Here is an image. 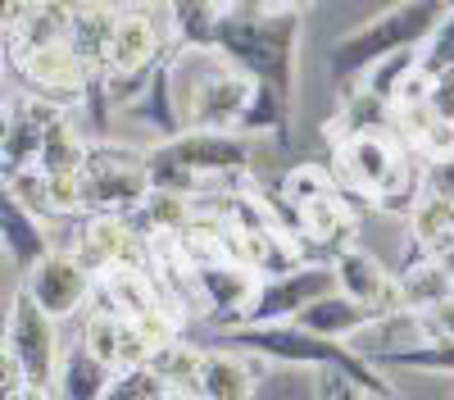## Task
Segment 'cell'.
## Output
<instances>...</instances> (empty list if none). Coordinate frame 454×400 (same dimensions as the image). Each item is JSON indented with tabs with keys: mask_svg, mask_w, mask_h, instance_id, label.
<instances>
[{
	"mask_svg": "<svg viewBox=\"0 0 454 400\" xmlns=\"http://www.w3.org/2000/svg\"><path fill=\"white\" fill-rule=\"evenodd\" d=\"M300 36H305V14L300 10H273L254 0V5H227L218 27V51L232 59L241 73L259 87H273L295 105L300 82Z\"/></svg>",
	"mask_w": 454,
	"mask_h": 400,
	"instance_id": "1",
	"label": "cell"
},
{
	"mask_svg": "<svg viewBox=\"0 0 454 400\" xmlns=\"http://www.w3.org/2000/svg\"><path fill=\"white\" fill-rule=\"evenodd\" d=\"M454 10V0H395L372 19L355 23L327 46V73L336 87H355L372 64H382L395 51H423L436 23Z\"/></svg>",
	"mask_w": 454,
	"mask_h": 400,
	"instance_id": "2",
	"label": "cell"
},
{
	"mask_svg": "<svg viewBox=\"0 0 454 400\" xmlns=\"http://www.w3.org/2000/svg\"><path fill=\"white\" fill-rule=\"evenodd\" d=\"M150 155V177L155 187L196 196L200 182H241L254 164V137L237 128H182L155 145Z\"/></svg>",
	"mask_w": 454,
	"mask_h": 400,
	"instance_id": "3",
	"label": "cell"
},
{
	"mask_svg": "<svg viewBox=\"0 0 454 400\" xmlns=\"http://www.w3.org/2000/svg\"><path fill=\"white\" fill-rule=\"evenodd\" d=\"M182 128H237L254 96V78L241 73L218 46L173 51L168 59Z\"/></svg>",
	"mask_w": 454,
	"mask_h": 400,
	"instance_id": "4",
	"label": "cell"
},
{
	"mask_svg": "<svg viewBox=\"0 0 454 400\" xmlns=\"http://www.w3.org/2000/svg\"><path fill=\"white\" fill-rule=\"evenodd\" d=\"M10 73L19 78L23 91L42 96L59 109H78L82 100H91V91L100 87L96 68L78 55V46L68 36L55 42H32V46H14L10 51Z\"/></svg>",
	"mask_w": 454,
	"mask_h": 400,
	"instance_id": "5",
	"label": "cell"
},
{
	"mask_svg": "<svg viewBox=\"0 0 454 400\" xmlns=\"http://www.w3.org/2000/svg\"><path fill=\"white\" fill-rule=\"evenodd\" d=\"M78 177H82L87 214H137L145 196L155 192L150 155L137 151V145H119V141H96Z\"/></svg>",
	"mask_w": 454,
	"mask_h": 400,
	"instance_id": "6",
	"label": "cell"
},
{
	"mask_svg": "<svg viewBox=\"0 0 454 400\" xmlns=\"http://www.w3.org/2000/svg\"><path fill=\"white\" fill-rule=\"evenodd\" d=\"M59 318L51 310H42L32 296H27V286L14 282L10 291V310H5V350H14L23 359V369L32 378V396L36 400H46L55 396V378H59Z\"/></svg>",
	"mask_w": 454,
	"mask_h": 400,
	"instance_id": "7",
	"label": "cell"
},
{
	"mask_svg": "<svg viewBox=\"0 0 454 400\" xmlns=\"http://www.w3.org/2000/svg\"><path fill=\"white\" fill-rule=\"evenodd\" d=\"M327 291H336V264L327 255L323 260H300L278 273H259V286L237 323H291L300 310L327 296Z\"/></svg>",
	"mask_w": 454,
	"mask_h": 400,
	"instance_id": "8",
	"label": "cell"
},
{
	"mask_svg": "<svg viewBox=\"0 0 454 400\" xmlns=\"http://www.w3.org/2000/svg\"><path fill=\"white\" fill-rule=\"evenodd\" d=\"M332 145H336V182L359 192L368 205L382 196L400 177V169L413 160L391 132H355V137H340Z\"/></svg>",
	"mask_w": 454,
	"mask_h": 400,
	"instance_id": "9",
	"label": "cell"
},
{
	"mask_svg": "<svg viewBox=\"0 0 454 400\" xmlns=\"http://www.w3.org/2000/svg\"><path fill=\"white\" fill-rule=\"evenodd\" d=\"M19 282L27 286V296L51 310L55 318H73V314H82L96 296V273L78 260V250H64L55 246L46 260H36L27 273H19Z\"/></svg>",
	"mask_w": 454,
	"mask_h": 400,
	"instance_id": "10",
	"label": "cell"
},
{
	"mask_svg": "<svg viewBox=\"0 0 454 400\" xmlns=\"http://www.w3.org/2000/svg\"><path fill=\"white\" fill-rule=\"evenodd\" d=\"M59 114H68V109H59V105H51L42 96H32L23 87H14L5 96V128H0V177L42 164L46 132H51V123Z\"/></svg>",
	"mask_w": 454,
	"mask_h": 400,
	"instance_id": "11",
	"label": "cell"
},
{
	"mask_svg": "<svg viewBox=\"0 0 454 400\" xmlns=\"http://www.w3.org/2000/svg\"><path fill=\"white\" fill-rule=\"evenodd\" d=\"M192 286L196 296L205 305V318L214 327H232L246 310V301L254 296L259 286V269H250L246 260H237V255H200V260H192Z\"/></svg>",
	"mask_w": 454,
	"mask_h": 400,
	"instance_id": "12",
	"label": "cell"
},
{
	"mask_svg": "<svg viewBox=\"0 0 454 400\" xmlns=\"http://www.w3.org/2000/svg\"><path fill=\"white\" fill-rule=\"evenodd\" d=\"M291 218H295V232L305 237L314 250H323L327 260H336L340 250H350L359 246V214L355 205L340 196V182H332V187L305 196V200H295L291 205Z\"/></svg>",
	"mask_w": 454,
	"mask_h": 400,
	"instance_id": "13",
	"label": "cell"
},
{
	"mask_svg": "<svg viewBox=\"0 0 454 400\" xmlns=\"http://www.w3.org/2000/svg\"><path fill=\"white\" fill-rule=\"evenodd\" d=\"M73 250L100 278L109 269L141 264V232L132 228L128 214H82V237Z\"/></svg>",
	"mask_w": 454,
	"mask_h": 400,
	"instance_id": "14",
	"label": "cell"
},
{
	"mask_svg": "<svg viewBox=\"0 0 454 400\" xmlns=\"http://www.w3.org/2000/svg\"><path fill=\"white\" fill-rule=\"evenodd\" d=\"M336 286L346 291V296H355L359 305L377 310V314H391V310H404L400 301V278L377 260V255H368L364 246H350L336 255Z\"/></svg>",
	"mask_w": 454,
	"mask_h": 400,
	"instance_id": "15",
	"label": "cell"
},
{
	"mask_svg": "<svg viewBox=\"0 0 454 400\" xmlns=\"http://www.w3.org/2000/svg\"><path fill=\"white\" fill-rule=\"evenodd\" d=\"M263 364H273V359L214 341V350H205V364H200L196 396H205V400H250L259 391Z\"/></svg>",
	"mask_w": 454,
	"mask_h": 400,
	"instance_id": "16",
	"label": "cell"
},
{
	"mask_svg": "<svg viewBox=\"0 0 454 400\" xmlns=\"http://www.w3.org/2000/svg\"><path fill=\"white\" fill-rule=\"evenodd\" d=\"M0 241H5V255H10V269L14 273H27L36 260H46V255L55 250L51 218L27 209L14 192L0 196Z\"/></svg>",
	"mask_w": 454,
	"mask_h": 400,
	"instance_id": "17",
	"label": "cell"
},
{
	"mask_svg": "<svg viewBox=\"0 0 454 400\" xmlns=\"http://www.w3.org/2000/svg\"><path fill=\"white\" fill-rule=\"evenodd\" d=\"M223 10H227L223 0H164L173 51H209V46H218Z\"/></svg>",
	"mask_w": 454,
	"mask_h": 400,
	"instance_id": "18",
	"label": "cell"
},
{
	"mask_svg": "<svg viewBox=\"0 0 454 400\" xmlns=\"http://www.w3.org/2000/svg\"><path fill=\"white\" fill-rule=\"evenodd\" d=\"M377 318V310H368V305H359L355 296H346V291H327V296H318L314 305H305L291 323H300V327H309V333H318V337H336V341H350L359 327H368Z\"/></svg>",
	"mask_w": 454,
	"mask_h": 400,
	"instance_id": "19",
	"label": "cell"
},
{
	"mask_svg": "<svg viewBox=\"0 0 454 400\" xmlns=\"http://www.w3.org/2000/svg\"><path fill=\"white\" fill-rule=\"evenodd\" d=\"M395 278H400V301L409 310H432L445 296H454V269L441 260V255L409 250V264Z\"/></svg>",
	"mask_w": 454,
	"mask_h": 400,
	"instance_id": "20",
	"label": "cell"
},
{
	"mask_svg": "<svg viewBox=\"0 0 454 400\" xmlns=\"http://www.w3.org/2000/svg\"><path fill=\"white\" fill-rule=\"evenodd\" d=\"M109 378H114L109 364L87 341H78V346H68L59 355L55 396H64V400H105L109 396Z\"/></svg>",
	"mask_w": 454,
	"mask_h": 400,
	"instance_id": "21",
	"label": "cell"
},
{
	"mask_svg": "<svg viewBox=\"0 0 454 400\" xmlns=\"http://www.w3.org/2000/svg\"><path fill=\"white\" fill-rule=\"evenodd\" d=\"M372 364H382V369L445 373V378H454V337H427V341H413V346H395L387 355H377Z\"/></svg>",
	"mask_w": 454,
	"mask_h": 400,
	"instance_id": "22",
	"label": "cell"
},
{
	"mask_svg": "<svg viewBox=\"0 0 454 400\" xmlns=\"http://www.w3.org/2000/svg\"><path fill=\"white\" fill-rule=\"evenodd\" d=\"M91 145H96V141H87L78 128L68 123V114H59V119L51 123V132H46L42 164H36V169H46V173H82Z\"/></svg>",
	"mask_w": 454,
	"mask_h": 400,
	"instance_id": "23",
	"label": "cell"
},
{
	"mask_svg": "<svg viewBox=\"0 0 454 400\" xmlns=\"http://www.w3.org/2000/svg\"><path fill=\"white\" fill-rule=\"evenodd\" d=\"M168 396H177L173 382L150 359H141V364H123V369H114L105 400H168Z\"/></svg>",
	"mask_w": 454,
	"mask_h": 400,
	"instance_id": "24",
	"label": "cell"
},
{
	"mask_svg": "<svg viewBox=\"0 0 454 400\" xmlns=\"http://www.w3.org/2000/svg\"><path fill=\"white\" fill-rule=\"evenodd\" d=\"M150 364L173 382L177 396H196V378H200V364H205V350L192 346V341H168V346H155L150 350Z\"/></svg>",
	"mask_w": 454,
	"mask_h": 400,
	"instance_id": "25",
	"label": "cell"
},
{
	"mask_svg": "<svg viewBox=\"0 0 454 400\" xmlns=\"http://www.w3.org/2000/svg\"><path fill=\"white\" fill-rule=\"evenodd\" d=\"M419 59H423V73H445V68H454V10L436 23V32L423 42Z\"/></svg>",
	"mask_w": 454,
	"mask_h": 400,
	"instance_id": "26",
	"label": "cell"
},
{
	"mask_svg": "<svg viewBox=\"0 0 454 400\" xmlns=\"http://www.w3.org/2000/svg\"><path fill=\"white\" fill-rule=\"evenodd\" d=\"M423 318H427V333L432 337H454V296H445L441 305L423 310Z\"/></svg>",
	"mask_w": 454,
	"mask_h": 400,
	"instance_id": "27",
	"label": "cell"
},
{
	"mask_svg": "<svg viewBox=\"0 0 454 400\" xmlns=\"http://www.w3.org/2000/svg\"><path fill=\"white\" fill-rule=\"evenodd\" d=\"M263 5H273V10H300V14H305V10L318 5V0H263Z\"/></svg>",
	"mask_w": 454,
	"mask_h": 400,
	"instance_id": "28",
	"label": "cell"
},
{
	"mask_svg": "<svg viewBox=\"0 0 454 400\" xmlns=\"http://www.w3.org/2000/svg\"><path fill=\"white\" fill-rule=\"evenodd\" d=\"M223 5H254V0H223Z\"/></svg>",
	"mask_w": 454,
	"mask_h": 400,
	"instance_id": "29",
	"label": "cell"
},
{
	"mask_svg": "<svg viewBox=\"0 0 454 400\" xmlns=\"http://www.w3.org/2000/svg\"><path fill=\"white\" fill-rule=\"evenodd\" d=\"M160 5H164V0H160Z\"/></svg>",
	"mask_w": 454,
	"mask_h": 400,
	"instance_id": "30",
	"label": "cell"
}]
</instances>
